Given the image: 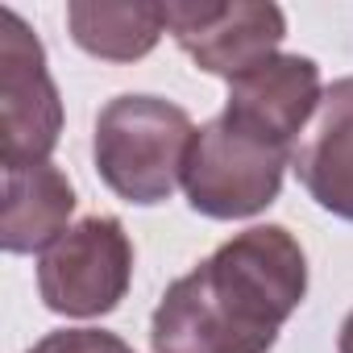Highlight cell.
<instances>
[{
    "label": "cell",
    "instance_id": "cell-4",
    "mask_svg": "<svg viewBox=\"0 0 353 353\" xmlns=\"http://www.w3.org/2000/svg\"><path fill=\"white\" fill-rule=\"evenodd\" d=\"M133 283V241L117 216H83L38 258V295L50 312L96 320L121 307Z\"/></svg>",
    "mask_w": 353,
    "mask_h": 353
},
{
    "label": "cell",
    "instance_id": "cell-9",
    "mask_svg": "<svg viewBox=\"0 0 353 353\" xmlns=\"http://www.w3.org/2000/svg\"><path fill=\"white\" fill-rule=\"evenodd\" d=\"M0 179H5V208H0L5 254H42L71 229L67 221L75 212V188L50 158L46 162L0 158Z\"/></svg>",
    "mask_w": 353,
    "mask_h": 353
},
{
    "label": "cell",
    "instance_id": "cell-10",
    "mask_svg": "<svg viewBox=\"0 0 353 353\" xmlns=\"http://www.w3.org/2000/svg\"><path fill=\"white\" fill-rule=\"evenodd\" d=\"M67 30H71V42L92 59L137 63L158 46V38L166 30V13H162V5H145V0H125V5L71 0Z\"/></svg>",
    "mask_w": 353,
    "mask_h": 353
},
{
    "label": "cell",
    "instance_id": "cell-11",
    "mask_svg": "<svg viewBox=\"0 0 353 353\" xmlns=\"http://www.w3.org/2000/svg\"><path fill=\"white\" fill-rule=\"evenodd\" d=\"M30 353H133V345L104 328H59L46 332Z\"/></svg>",
    "mask_w": 353,
    "mask_h": 353
},
{
    "label": "cell",
    "instance_id": "cell-1",
    "mask_svg": "<svg viewBox=\"0 0 353 353\" xmlns=\"http://www.w3.org/2000/svg\"><path fill=\"white\" fill-rule=\"evenodd\" d=\"M303 295V245L283 225H254L166 287L150 316V349L270 353Z\"/></svg>",
    "mask_w": 353,
    "mask_h": 353
},
{
    "label": "cell",
    "instance_id": "cell-6",
    "mask_svg": "<svg viewBox=\"0 0 353 353\" xmlns=\"http://www.w3.org/2000/svg\"><path fill=\"white\" fill-rule=\"evenodd\" d=\"M63 133V100L38 34L21 13H0V158L46 162Z\"/></svg>",
    "mask_w": 353,
    "mask_h": 353
},
{
    "label": "cell",
    "instance_id": "cell-2",
    "mask_svg": "<svg viewBox=\"0 0 353 353\" xmlns=\"http://www.w3.org/2000/svg\"><path fill=\"white\" fill-rule=\"evenodd\" d=\"M192 137L196 125L188 108L141 92L117 96L96 117V133H92L96 174L125 204L137 208L166 204L170 192L183 183Z\"/></svg>",
    "mask_w": 353,
    "mask_h": 353
},
{
    "label": "cell",
    "instance_id": "cell-3",
    "mask_svg": "<svg viewBox=\"0 0 353 353\" xmlns=\"http://www.w3.org/2000/svg\"><path fill=\"white\" fill-rule=\"evenodd\" d=\"M291 154L295 150L266 141L225 112L212 117L196 129L183 166V192L192 212L208 221H250L266 212L283 192V170Z\"/></svg>",
    "mask_w": 353,
    "mask_h": 353
},
{
    "label": "cell",
    "instance_id": "cell-8",
    "mask_svg": "<svg viewBox=\"0 0 353 353\" xmlns=\"http://www.w3.org/2000/svg\"><path fill=\"white\" fill-rule=\"evenodd\" d=\"M303 192L332 216L353 225V75L324 88L320 108L291 154Z\"/></svg>",
    "mask_w": 353,
    "mask_h": 353
},
{
    "label": "cell",
    "instance_id": "cell-5",
    "mask_svg": "<svg viewBox=\"0 0 353 353\" xmlns=\"http://www.w3.org/2000/svg\"><path fill=\"white\" fill-rule=\"evenodd\" d=\"M166 34L200 71L237 79L279 54L287 13L270 0H170Z\"/></svg>",
    "mask_w": 353,
    "mask_h": 353
},
{
    "label": "cell",
    "instance_id": "cell-7",
    "mask_svg": "<svg viewBox=\"0 0 353 353\" xmlns=\"http://www.w3.org/2000/svg\"><path fill=\"white\" fill-rule=\"evenodd\" d=\"M320 67L307 54H274L262 67L237 75L229 83V100H225V117H233L237 125L262 133L274 145H295V137L303 133V125L316 117L320 108Z\"/></svg>",
    "mask_w": 353,
    "mask_h": 353
},
{
    "label": "cell",
    "instance_id": "cell-12",
    "mask_svg": "<svg viewBox=\"0 0 353 353\" xmlns=\"http://www.w3.org/2000/svg\"><path fill=\"white\" fill-rule=\"evenodd\" d=\"M336 353H353V312L341 320V332H336Z\"/></svg>",
    "mask_w": 353,
    "mask_h": 353
}]
</instances>
